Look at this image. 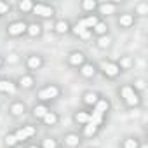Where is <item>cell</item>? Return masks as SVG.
<instances>
[{"mask_svg":"<svg viewBox=\"0 0 148 148\" xmlns=\"http://www.w3.org/2000/svg\"><path fill=\"white\" fill-rule=\"evenodd\" d=\"M136 25V18L132 16V12H120L117 14V26L120 30H129Z\"/></svg>","mask_w":148,"mask_h":148,"instance_id":"20","label":"cell"},{"mask_svg":"<svg viewBox=\"0 0 148 148\" xmlns=\"http://www.w3.org/2000/svg\"><path fill=\"white\" fill-rule=\"evenodd\" d=\"M99 98H101V94H99L98 91H92V89H87V91H84V92H82V96H80L82 108L92 110V108H94V105L99 101Z\"/></svg>","mask_w":148,"mask_h":148,"instance_id":"15","label":"cell"},{"mask_svg":"<svg viewBox=\"0 0 148 148\" xmlns=\"http://www.w3.org/2000/svg\"><path fill=\"white\" fill-rule=\"evenodd\" d=\"M99 131H101V129H99L96 124L89 122V124H86L84 127H80V136H82V139H92L94 136H98Z\"/></svg>","mask_w":148,"mask_h":148,"instance_id":"25","label":"cell"},{"mask_svg":"<svg viewBox=\"0 0 148 148\" xmlns=\"http://www.w3.org/2000/svg\"><path fill=\"white\" fill-rule=\"evenodd\" d=\"M26 28H28V21L25 19H14L5 26V35L9 38H21L26 35Z\"/></svg>","mask_w":148,"mask_h":148,"instance_id":"8","label":"cell"},{"mask_svg":"<svg viewBox=\"0 0 148 148\" xmlns=\"http://www.w3.org/2000/svg\"><path fill=\"white\" fill-rule=\"evenodd\" d=\"M115 63H117V66L120 68V73H124V71L132 70V66H134V58L129 56V54H124V56H120Z\"/></svg>","mask_w":148,"mask_h":148,"instance_id":"28","label":"cell"},{"mask_svg":"<svg viewBox=\"0 0 148 148\" xmlns=\"http://www.w3.org/2000/svg\"><path fill=\"white\" fill-rule=\"evenodd\" d=\"M63 96V87L56 82H47L44 86H40L37 89V101L38 103H44V105H51L54 101H58L59 98Z\"/></svg>","mask_w":148,"mask_h":148,"instance_id":"2","label":"cell"},{"mask_svg":"<svg viewBox=\"0 0 148 148\" xmlns=\"http://www.w3.org/2000/svg\"><path fill=\"white\" fill-rule=\"evenodd\" d=\"M110 110H112V103H110V99L108 98H99V101L94 105V108L91 110V122L92 124H96L99 129L105 125V122H106V119H108V113H110Z\"/></svg>","mask_w":148,"mask_h":148,"instance_id":"3","label":"cell"},{"mask_svg":"<svg viewBox=\"0 0 148 148\" xmlns=\"http://www.w3.org/2000/svg\"><path fill=\"white\" fill-rule=\"evenodd\" d=\"M98 0H82L79 4V9L80 12L86 16V14H96V9H98Z\"/></svg>","mask_w":148,"mask_h":148,"instance_id":"29","label":"cell"},{"mask_svg":"<svg viewBox=\"0 0 148 148\" xmlns=\"http://www.w3.org/2000/svg\"><path fill=\"white\" fill-rule=\"evenodd\" d=\"M11 11H12V5L7 2V0H0V18L5 16V14H9Z\"/></svg>","mask_w":148,"mask_h":148,"instance_id":"36","label":"cell"},{"mask_svg":"<svg viewBox=\"0 0 148 148\" xmlns=\"http://www.w3.org/2000/svg\"><path fill=\"white\" fill-rule=\"evenodd\" d=\"M4 66H5V58H4V56H0V70H2Z\"/></svg>","mask_w":148,"mask_h":148,"instance_id":"37","label":"cell"},{"mask_svg":"<svg viewBox=\"0 0 148 148\" xmlns=\"http://www.w3.org/2000/svg\"><path fill=\"white\" fill-rule=\"evenodd\" d=\"M33 5H35L33 0H18L16 9H18L19 14H32L33 12Z\"/></svg>","mask_w":148,"mask_h":148,"instance_id":"32","label":"cell"},{"mask_svg":"<svg viewBox=\"0 0 148 148\" xmlns=\"http://www.w3.org/2000/svg\"><path fill=\"white\" fill-rule=\"evenodd\" d=\"M33 16H37V21H54L56 19V7L45 2H35L33 5Z\"/></svg>","mask_w":148,"mask_h":148,"instance_id":"5","label":"cell"},{"mask_svg":"<svg viewBox=\"0 0 148 148\" xmlns=\"http://www.w3.org/2000/svg\"><path fill=\"white\" fill-rule=\"evenodd\" d=\"M70 35H73L75 38H79L80 42H91L94 37H92V32L91 30H86L84 26H80L79 23H75V25H71V33Z\"/></svg>","mask_w":148,"mask_h":148,"instance_id":"18","label":"cell"},{"mask_svg":"<svg viewBox=\"0 0 148 148\" xmlns=\"http://www.w3.org/2000/svg\"><path fill=\"white\" fill-rule=\"evenodd\" d=\"M28 112H30L28 105H26L25 101H21V99H14V101H11L9 106H7V113H9L12 119H19V117L26 115Z\"/></svg>","mask_w":148,"mask_h":148,"instance_id":"13","label":"cell"},{"mask_svg":"<svg viewBox=\"0 0 148 148\" xmlns=\"http://www.w3.org/2000/svg\"><path fill=\"white\" fill-rule=\"evenodd\" d=\"M37 132H38V129H37V125H33V124H25V125H21V127H18V129L14 131V134H16L19 145L28 143L30 139H33V138L37 136Z\"/></svg>","mask_w":148,"mask_h":148,"instance_id":"9","label":"cell"},{"mask_svg":"<svg viewBox=\"0 0 148 148\" xmlns=\"http://www.w3.org/2000/svg\"><path fill=\"white\" fill-rule=\"evenodd\" d=\"M59 141H61V146H64V148H79L84 139H82L80 132H77V131H68V132L63 134V138Z\"/></svg>","mask_w":148,"mask_h":148,"instance_id":"12","label":"cell"},{"mask_svg":"<svg viewBox=\"0 0 148 148\" xmlns=\"http://www.w3.org/2000/svg\"><path fill=\"white\" fill-rule=\"evenodd\" d=\"M94 45H96L98 51H108L113 45V37L110 33L105 35V37H98V38H94Z\"/></svg>","mask_w":148,"mask_h":148,"instance_id":"27","label":"cell"},{"mask_svg":"<svg viewBox=\"0 0 148 148\" xmlns=\"http://www.w3.org/2000/svg\"><path fill=\"white\" fill-rule=\"evenodd\" d=\"M91 32H92V37H94V38H98V37H105V35L110 33V25H108L106 19H99L98 25H96Z\"/></svg>","mask_w":148,"mask_h":148,"instance_id":"26","label":"cell"},{"mask_svg":"<svg viewBox=\"0 0 148 148\" xmlns=\"http://www.w3.org/2000/svg\"><path fill=\"white\" fill-rule=\"evenodd\" d=\"M52 32L58 37H66L71 33V21L64 19V18H56L52 23Z\"/></svg>","mask_w":148,"mask_h":148,"instance_id":"14","label":"cell"},{"mask_svg":"<svg viewBox=\"0 0 148 148\" xmlns=\"http://www.w3.org/2000/svg\"><path fill=\"white\" fill-rule=\"evenodd\" d=\"M16 86H18V91H33L37 87V77L33 73L25 71L16 79Z\"/></svg>","mask_w":148,"mask_h":148,"instance_id":"10","label":"cell"},{"mask_svg":"<svg viewBox=\"0 0 148 148\" xmlns=\"http://www.w3.org/2000/svg\"><path fill=\"white\" fill-rule=\"evenodd\" d=\"M119 146L120 148H141L143 143H141V139L138 136H125V138H122Z\"/></svg>","mask_w":148,"mask_h":148,"instance_id":"30","label":"cell"},{"mask_svg":"<svg viewBox=\"0 0 148 148\" xmlns=\"http://www.w3.org/2000/svg\"><path fill=\"white\" fill-rule=\"evenodd\" d=\"M23 63H25L26 71H28V73H33V75H35L38 70H42V68L45 66V58H44L40 52H28V54L25 56Z\"/></svg>","mask_w":148,"mask_h":148,"instance_id":"6","label":"cell"},{"mask_svg":"<svg viewBox=\"0 0 148 148\" xmlns=\"http://www.w3.org/2000/svg\"><path fill=\"white\" fill-rule=\"evenodd\" d=\"M79 75L84 79V80H92V79H96L98 77V64L96 63H92V61H87V63H84L79 70Z\"/></svg>","mask_w":148,"mask_h":148,"instance_id":"16","label":"cell"},{"mask_svg":"<svg viewBox=\"0 0 148 148\" xmlns=\"http://www.w3.org/2000/svg\"><path fill=\"white\" fill-rule=\"evenodd\" d=\"M96 64H98V71L101 73L105 79H108V80H117V79L120 77V68L117 66V63H115L113 59L105 58V59H101V61L96 63Z\"/></svg>","mask_w":148,"mask_h":148,"instance_id":"4","label":"cell"},{"mask_svg":"<svg viewBox=\"0 0 148 148\" xmlns=\"http://www.w3.org/2000/svg\"><path fill=\"white\" fill-rule=\"evenodd\" d=\"M141 148H145V146H141Z\"/></svg>","mask_w":148,"mask_h":148,"instance_id":"39","label":"cell"},{"mask_svg":"<svg viewBox=\"0 0 148 148\" xmlns=\"http://www.w3.org/2000/svg\"><path fill=\"white\" fill-rule=\"evenodd\" d=\"M101 18L98 16V14H86V16H82V18H79V25L80 26H84L86 30H92L96 25H98V21H99Z\"/></svg>","mask_w":148,"mask_h":148,"instance_id":"24","label":"cell"},{"mask_svg":"<svg viewBox=\"0 0 148 148\" xmlns=\"http://www.w3.org/2000/svg\"><path fill=\"white\" fill-rule=\"evenodd\" d=\"M71 120H73L75 125L84 127L86 124L91 122V110H87V108H77L75 112H73V115H71Z\"/></svg>","mask_w":148,"mask_h":148,"instance_id":"17","label":"cell"},{"mask_svg":"<svg viewBox=\"0 0 148 148\" xmlns=\"http://www.w3.org/2000/svg\"><path fill=\"white\" fill-rule=\"evenodd\" d=\"M117 94H119V99L124 103V106L127 110H134V108H139L143 105V96L138 94L131 84H120L119 89H117Z\"/></svg>","mask_w":148,"mask_h":148,"instance_id":"1","label":"cell"},{"mask_svg":"<svg viewBox=\"0 0 148 148\" xmlns=\"http://www.w3.org/2000/svg\"><path fill=\"white\" fill-rule=\"evenodd\" d=\"M26 148H40V145H38V143H32V145H28Z\"/></svg>","mask_w":148,"mask_h":148,"instance_id":"38","label":"cell"},{"mask_svg":"<svg viewBox=\"0 0 148 148\" xmlns=\"http://www.w3.org/2000/svg\"><path fill=\"white\" fill-rule=\"evenodd\" d=\"M132 16L134 18H145L148 16V2H145V0H141V2L134 4V9H132Z\"/></svg>","mask_w":148,"mask_h":148,"instance_id":"33","label":"cell"},{"mask_svg":"<svg viewBox=\"0 0 148 148\" xmlns=\"http://www.w3.org/2000/svg\"><path fill=\"white\" fill-rule=\"evenodd\" d=\"M40 148H61V141L56 136H44L38 141Z\"/></svg>","mask_w":148,"mask_h":148,"instance_id":"31","label":"cell"},{"mask_svg":"<svg viewBox=\"0 0 148 148\" xmlns=\"http://www.w3.org/2000/svg\"><path fill=\"white\" fill-rule=\"evenodd\" d=\"M59 122H61V115L58 113V112H54V110H49L45 115H44V119L40 120V124L44 125V127H56V125H59Z\"/></svg>","mask_w":148,"mask_h":148,"instance_id":"22","label":"cell"},{"mask_svg":"<svg viewBox=\"0 0 148 148\" xmlns=\"http://www.w3.org/2000/svg\"><path fill=\"white\" fill-rule=\"evenodd\" d=\"M131 86H132V89L138 92V94H145V91H146V80L145 79H141V77H138V79H134L132 82H131Z\"/></svg>","mask_w":148,"mask_h":148,"instance_id":"35","label":"cell"},{"mask_svg":"<svg viewBox=\"0 0 148 148\" xmlns=\"http://www.w3.org/2000/svg\"><path fill=\"white\" fill-rule=\"evenodd\" d=\"M18 92L16 80L7 79V77H0V94L2 96H14Z\"/></svg>","mask_w":148,"mask_h":148,"instance_id":"19","label":"cell"},{"mask_svg":"<svg viewBox=\"0 0 148 148\" xmlns=\"http://www.w3.org/2000/svg\"><path fill=\"white\" fill-rule=\"evenodd\" d=\"M44 35V23L42 21H28V28H26V37L30 38H40Z\"/></svg>","mask_w":148,"mask_h":148,"instance_id":"21","label":"cell"},{"mask_svg":"<svg viewBox=\"0 0 148 148\" xmlns=\"http://www.w3.org/2000/svg\"><path fill=\"white\" fill-rule=\"evenodd\" d=\"M4 146H5V148H18V146H19V141H18L14 131L4 134Z\"/></svg>","mask_w":148,"mask_h":148,"instance_id":"34","label":"cell"},{"mask_svg":"<svg viewBox=\"0 0 148 148\" xmlns=\"http://www.w3.org/2000/svg\"><path fill=\"white\" fill-rule=\"evenodd\" d=\"M87 61H89V58H87L86 51H80V49L70 51V52L66 54V58H64L66 66H70V68H73V70H79V68H80L84 63H87Z\"/></svg>","mask_w":148,"mask_h":148,"instance_id":"7","label":"cell"},{"mask_svg":"<svg viewBox=\"0 0 148 148\" xmlns=\"http://www.w3.org/2000/svg\"><path fill=\"white\" fill-rule=\"evenodd\" d=\"M119 9H120V4H119V2H112V0H106V2H99V4H98L96 14H98L101 19H105V18H108V16L117 14Z\"/></svg>","mask_w":148,"mask_h":148,"instance_id":"11","label":"cell"},{"mask_svg":"<svg viewBox=\"0 0 148 148\" xmlns=\"http://www.w3.org/2000/svg\"><path fill=\"white\" fill-rule=\"evenodd\" d=\"M49 110H51L49 105H44V103H38V101H37V103L30 108V115H32L37 122H40V120L44 119V115H45Z\"/></svg>","mask_w":148,"mask_h":148,"instance_id":"23","label":"cell"}]
</instances>
